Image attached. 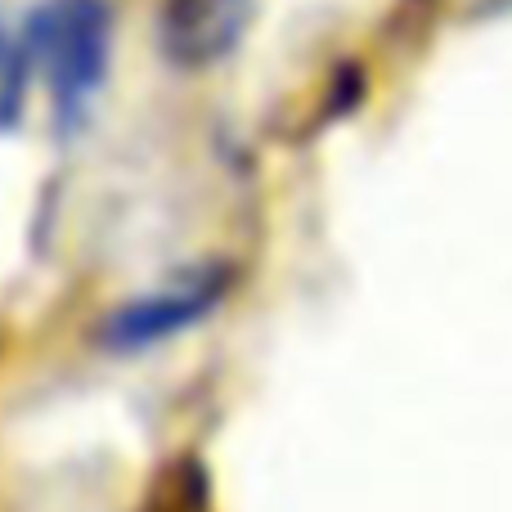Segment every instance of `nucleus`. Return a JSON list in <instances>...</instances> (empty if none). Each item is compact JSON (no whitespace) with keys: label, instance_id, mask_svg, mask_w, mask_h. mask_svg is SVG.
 Wrapping results in <instances>:
<instances>
[{"label":"nucleus","instance_id":"1","mask_svg":"<svg viewBox=\"0 0 512 512\" xmlns=\"http://www.w3.org/2000/svg\"><path fill=\"white\" fill-rule=\"evenodd\" d=\"M27 63L41 72L59 117H77L99 90L113 50V14L104 0H45L23 27Z\"/></svg>","mask_w":512,"mask_h":512},{"label":"nucleus","instance_id":"2","mask_svg":"<svg viewBox=\"0 0 512 512\" xmlns=\"http://www.w3.org/2000/svg\"><path fill=\"white\" fill-rule=\"evenodd\" d=\"M221 292H225V270H216V265L212 270L180 274L167 288H153L149 297L117 310L104 324V342L113 346V351H135V346L162 342V337L180 333L185 324L203 319L207 310L221 301Z\"/></svg>","mask_w":512,"mask_h":512},{"label":"nucleus","instance_id":"3","mask_svg":"<svg viewBox=\"0 0 512 512\" xmlns=\"http://www.w3.org/2000/svg\"><path fill=\"white\" fill-rule=\"evenodd\" d=\"M252 0H167L162 5V50L176 68H212L234 50L248 27Z\"/></svg>","mask_w":512,"mask_h":512},{"label":"nucleus","instance_id":"4","mask_svg":"<svg viewBox=\"0 0 512 512\" xmlns=\"http://www.w3.org/2000/svg\"><path fill=\"white\" fill-rule=\"evenodd\" d=\"M27 72H32V63H27L23 36H9L5 27H0V131L14 126L18 113H23Z\"/></svg>","mask_w":512,"mask_h":512}]
</instances>
